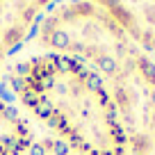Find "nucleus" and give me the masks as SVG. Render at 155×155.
I'll list each match as a JSON object with an SVG mask.
<instances>
[{"label": "nucleus", "mask_w": 155, "mask_h": 155, "mask_svg": "<svg viewBox=\"0 0 155 155\" xmlns=\"http://www.w3.org/2000/svg\"><path fill=\"white\" fill-rule=\"evenodd\" d=\"M18 98L80 155H128V137L107 80L84 62L46 53L16 75Z\"/></svg>", "instance_id": "1"}, {"label": "nucleus", "mask_w": 155, "mask_h": 155, "mask_svg": "<svg viewBox=\"0 0 155 155\" xmlns=\"http://www.w3.org/2000/svg\"><path fill=\"white\" fill-rule=\"evenodd\" d=\"M39 44L48 53L66 55L110 78L128 55L141 50L101 5L91 0H68L46 14Z\"/></svg>", "instance_id": "2"}, {"label": "nucleus", "mask_w": 155, "mask_h": 155, "mask_svg": "<svg viewBox=\"0 0 155 155\" xmlns=\"http://www.w3.org/2000/svg\"><path fill=\"white\" fill-rule=\"evenodd\" d=\"M107 89L128 139L155 132V64L144 50L123 59L107 78Z\"/></svg>", "instance_id": "3"}, {"label": "nucleus", "mask_w": 155, "mask_h": 155, "mask_svg": "<svg viewBox=\"0 0 155 155\" xmlns=\"http://www.w3.org/2000/svg\"><path fill=\"white\" fill-rule=\"evenodd\" d=\"M101 5L144 53H155V0H91Z\"/></svg>", "instance_id": "4"}, {"label": "nucleus", "mask_w": 155, "mask_h": 155, "mask_svg": "<svg viewBox=\"0 0 155 155\" xmlns=\"http://www.w3.org/2000/svg\"><path fill=\"white\" fill-rule=\"evenodd\" d=\"M53 0H0V66L32 32Z\"/></svg>", "instance_id": "5"}, {"label": "nucleus", "mask_w": 155, "mask_h": 155, "mask_svg": "<svg viewBox=\"0 0 155 155\" xmlns=\"http://www.w3.org/2000/svg\"><path fill=\"white\" fill-rule=\"evenodd\" d=\"M32 146V132L14 107L0 101V155H25Z\"/></svg>", "instance_id": "6"}, {"label": "nucleus", "mask_w": 155, "mask_h": 155, "mask_svg": "<svg viewBox=\"0 0 155 155\" xmlns=\"http://www.w3.org/2000/svg\"><path fill=\"white\" fill-rule=\"evenodd\" d=\"M25 155H80V153H75L71 146L64 144L57 137H46L41 141H32Z\"/></svg>", "instance_id": "7"}, {"label": "nucleus", "mask_w": 155, "mask_h": 155, "mask_svg": "<svg viewBox=\"0 0 155 155\" xmlns=\"http://www.w3.org/2000/svg\"><path fill=\"white\" fill-rule=\"evenodd\" d=\"M128 155H155V132L128 139Z\"/></svg>", "instance_id": "8"}]
</instances>
